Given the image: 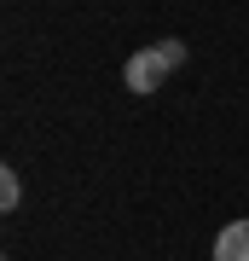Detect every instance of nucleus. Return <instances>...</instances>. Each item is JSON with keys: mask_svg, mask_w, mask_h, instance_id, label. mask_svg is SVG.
<instances>
[{"mask_svg": "<svg viewBox=\"0 0 249 261\" xmlns=\"http://www.w3.org/2000/svg\"><path fill=\"white\" fill-rule=\"evenodd\" d=\"M214 261H249V215L220 226V238H214Z\"/></svg>", "mask_w": 249, "mask_h": 261, "instance_id": "nucleus-2", "label": "nucleus"}, {"mask_svg": "<svg viewBox=\"0 0 249 261\" xmlns=\"http://www.w3.org/2000/svg\"><path fill=\"white\" fill-rule=\"evenodd\" d=\"M157 47H162V53H168V58H174V70H180V64H185V41H157Z\"/></svg>", "mask_w": 249, "mask_h": 261, "instance_id": "nucleus-4", "label": "nucleus"}, {"mask_svg": "<svg viewBox=\"0 0 249 261\" xmlns=\"http://www.w3.org/2000/svg\"><path fill=\"white\" fill-rule=\"evenodd\" d=\"M18 203H23V180H18V168H0V209L12 215Z\"/></svg>", "mask_w": 249, "mask_h": 261, "instance_id": "nucleus-3", "label": "nucleus"}, {"mask_svg": "<svg viewBox=\"0 0 249 261\" xmlns=\"http://www.w3.org/2000/svg\"><path fill=\"white\" fill-rule=\"evenodd\" d=\"M168 75H174V58H168L162 47H139V53H128V64H122V87L139 93V99H151Z\"/></svg>", "mask_w": 249, "mask_h": 261, "instance_id": "nucleus-1", "label": "nucleus"}]
</instances>
